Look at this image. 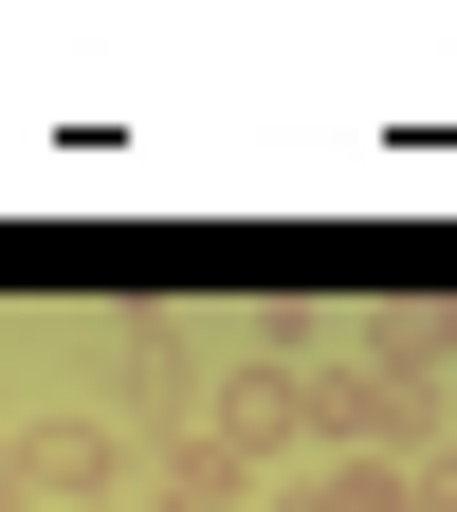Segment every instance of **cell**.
<instances>
[{
    "label": "cell",
    "mask_w": 457,
    "mask_h": 512,
    "mask_svg": "<svg viewBox=\"0 0 457 512\" xmlns=\"http://www.w3.org/2000/svg\"><path fill=\"white\" fill-rule=\"evenodd\" d=\"M439 439H457V403H439Z\"/></svg>",
    "instance_id": "obj_5"
},
{
    "label": "cell",
    "mask_w": 457,
    "mask_h": 512,
    "mask_svg": "<svg viewBox=\"0 0 457 512\" xmlns=\"http://www.w3.org/2000/svg\"><path fill=\"white\" fill-rule=\"evenodd\" d=\"M19 476H37V494H74V512H110V494H147V439H128V421H37V439H19Z\"/></svg>",
    "instance_id": "obj_1"
},
{
    "label": "cell",
    "mask_w": 457,
    "mask_h": 512,
    "mask_svg": "<svg viewBox=\"0 0 457 512\" xmlns=\"http://www.w3.org/2000/svg\"><path fill=\"white\" fill-rule=\"evenodd\" d=\"M0 512H37V476H19V439H0Z\"/></svg>",
    "instance_id": "obj_4"
},
{
    "label": "cell",
    "mask_w": 457,
    "mask_h": 512,
    "mask_svg": "<svg viewBox=\"0 0 457 512\" xmlns=\"http://www.w3.org/2000/svg\"><path fill=\"white\" fill-rule=\"evenodd\" d=\"M256 512H330V476H275V494H256Z\"/></svg>",
    "instance_id": "obj_3"
},
{
    "label": "cell",
    "mask_w": 457,
    "mask_h": 512,
    "mask_svg": "<svg viewBox=\"0 0 457 512\" xmlns=\"http://www.w3.org/2000/svg\"><path fill=\"white\" fill-rule=\"evenodd\" d=\"M403 512H457V439H421V458H403Z\"/></svg>",
    "instance_id": "obj_2"
}]
</instances>
